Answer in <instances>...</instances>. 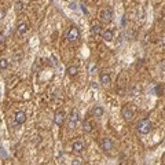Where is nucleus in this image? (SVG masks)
Returning <instances> with one entry per match:
<instances>
[{
  "label": "nucleus",
  "instance_id": "1",
  "mask_svg": "<svg viewBox=\"0 0 165 165\" xmlns=\"http://www.w3.org/2000/svg\"><path fill=\"white\" fill-rule=\"evenodd\" d=\"M136 127H138V131H139L140 134L146 135V134H149L150 131H151V128H153V124H151L150 120L143 119V120H140L139 123H138Z\"/></svg>",
  "mask_w": 165,
  "mask_h": 165
},
{
  "label": "nucleus",
  "instance_id": "2",
  "mask_svg": "<svg viewBox=\"0 0 165 165\" xmlns=\"http://www.w3.org/2000/svg\"><path fill=\"white\" fill-rule=\"evenodd\" d=\"M101 19L105 21V22H110L113 19V10L110 7H106L101 11Z\"/></svg>",
  "mask_w": 165,
  "mask_h": 165
},
{
  "label": "nucleus",
  "instance_id": "3",
  "mask_svg": "<svg viewBox=\"0 0 165 165\" xmlns=\"http://www.w3.org/2000/svg\"><path fill=\"white\" fill-rule=\"evenodd\" d=\"M78 120H80V116H78L77 112H72L70 116H69V121H67V127L70 129L76 128V125H77Z\"/></svg>",
  "mask_w": 165,
  "mask_h": 165
},
{
  "label": "nucleus",
  "instance_id": "4",
  "mask_svg": "<svg viewBox=\"0 0 165 165\" xmlns=\"http://www.w3.org/2000/svg\"><path fill=\"white\" fill-rule=\"evenodd\" d=\"M78 36H80L78 29L76 28V26H72V28L69 29V32H67V40L69 41H76L78 39Z\"/></svg>",
  "mask_w": 165,
  "mask_h": 165
},
{
  "label": "nucleus",
  "instance_id": "5",
  "mask_svg": "<svg viewBox=\"0 0 165 165\" xmlns=\"http://www.w3.org/2000/svg\"><path fill=\"white\" fill-rule=\"evenodd\" d=\"M121 116H123V119L124 120H127V121H131V120L134 119V110L132 109H129V107H123V110H121Z\"/></svg>",
  "mask_w": 165,
  "mask_h": 165
},
{
  "label": "nucleus",
  "instance_id": "6",
  "mask_svg": "<svg viewBox=\"0 0 165 165\" xmlns=\"http://www.w3.org/2000/svg\"><path fill=\"white\" fill-rule=\"evenodd\" d=\"M14 121H15L17 125H21V124H24L26 121V114L25 112H21V110H18L15 113V116H14Z\"/></svg>",
  "mask_w": 165,
  "mask_h": 165
},
{
  "label": "nucleus",
  "instance_id": "7",
  "mask_svg": "<svg viewBox=\"0 0 165 165\" xmlns=\"http://www.w3.org/2000/svg\"><path fill=\"white\" fill-rule=\"evenodd\" d=\"M65 121V112L63 110H58L55 116H54V123L57 124V125H62Z\"/></svg>",
  "mask_w": 165,
  "mask_h": 165
},
{
  "label": "nucleus",
  "instance_id": "8",
  "mask_svg": "<svg viewBox=\"0 0 165 165\" xmlns=\"http://www.w3.org/2000/svg\"><path fill=\"white\" fill-rule=\"evenodd\" d=\"M101 144H102V149L105 151H110V150L113 149V140L110 139V138H103Z\"/></svg>",
  "mask_w": 165,
  "mask_h": 165
},
{
  "label": "nucleus",
  "instance_id": "9",
  "mask_svg": "<svg viewBox=\"0 0 165 165\" xmlns=\"http://www.w3.org/2000/svg\"><path fill=\"white\" fill-rule=\"evenodd\" d=\"M84 147H85V144H84L82 140H74L72 144L73 151H76V153H81L82 150H84Z\"/></svg>",
  "mask_w": 165,
  "mask_h": 165
},
{
  "label": "nucleus",
  "instance_id": "10",
  "mask_svg": "<svg viewBox=\"0 0 165 165\" xmlns=\"http://www.w3.org/2000/svg\"><path fill=\"white\" fill-rule=\"evenodd\" d=\"M28 29H29V25H28L26 22H21L19 25L17 26V32H18L19 35H25L26 32H28Z\"/></svg>",
  "mask_w": 165,
  "mask_h": 165
},
{
  "label": "nucleus",
  "instance_id": "11",
  "mask_svg": "<svg viewBox=\"0 0 165 165\" xmlns=\"http://www.w3.org/2000/svg\"><path fill=\"white\" fill-rule=\"evenodd\" d=\"M99 80H101V82H102L103 85H106V84H109L110 82V74L109 73H101V76H99Z\"/></svg>",
  "mask_w": 165,
  "mask_h": 165
},
{
  "label": "nucleus",
  "instance_id": "12",
  "mask_svg": "<svg viewBox=\"0 0 165 165\" xmlns=\"http://www.w3.org/2000/svg\"><path fill=\"white\" fill-rule=\"evenodd\" d=\"M103 107L102 106H95V107L92 109V116L94 117H102L103 116Z\"/></svg>",
  "mask_w": 165,
  "mask_h": 165
},
{
  "label": "nucleus",
  "instance_id": "13",
  "mask_svg": "<svg viewBox=\"0 0 165 165\" xmlns=\"http://www.w3.org/2000/svg\"><path fill=\"white\" fill-rule=\"evenodd\" d=\"M92 129H94V125L91 124V121H84V123H82V131H84V132L89 134Z\"/></svg>",
  "mask_w": 165,
  "mask_h": 165
},
{
  "label": "nucleus",
  "instance_id": "14",
  "mask_svg": "<svg viewBox=\"0 0 165 165\" xmlns=\"http://www.w3.org/2000/svg\"><path fill=\"white\" fill-rule=\"evenodd\" d=\"M91 33H92L94 36H98V35H101V33H102V26L98 25V24L92 25V28H91Z\"/></svg>",
  "mask_w": 165,
  "mask_h": 165
},
{
  "label": "nucleus",
  "instance_id": "15",
  "mask_svg": "<svg viewBox=\"0 0 165 165\" xmlns=\"http://www.w3.org/2000/svg\"><path fill=\"white\" fill-rule=\"evenodd\" d=\"M102 36H103V40L112 41V40H113V32L110 31V29H107V31L102 32Z\"/></svg>",
  "mask_w": 165,
  "mask_h": 165
},
{
  "label": "nucleus",
  "instance_id": "16",
  "mask_svg": "<svg viewBox=\"0 0 165 165\" xmlns=\"http://www.w3.org/2000/svg\"><path fill=\"white\" fill-rule=\"evenodd\" d=\"M77 73H78V67L77 66H69L67 67V74L70 76V77H74V76H77Z\"/></svg>",
  "mask_w": 165,
  "mask_h": 165
},
{
  "label": "nucleus",
  "instance_id": "17",
  "mask_svg": "<svg viewBox=\"0 0 165 165\" xmlns=\"http://www.w3.org/2000/svg\"><path fill=\"white\" fill-rule=\"evenodd\" d=\"M7 67H8V59L0 58V69H1V70H6Z\"/></svg>",
  "mask_w": 165,
  "mask_h": 165
},
{
  "label": "nucleus",
  "instance_id": "18",
  "mask_svg": "<svg viewBox=\"0 0 165 165\" xmlns=\"http://www.w3.org/2000/svg\"><path fill=\"white\" fill-rule=\"evenodd\" d=\"M22 8H24V4H22L21 1H17L15 6H14V10H15V12H21Z\"/></svg>",
  "mask_w": 165,
  "mask_h": 165
},
{
  "label": "nucleus",
  "instance_id": "19",
  "mask_svg": "<svg viewBox=\"0 0 165 165\" xmlns=\"http://www.w3.org/2000/svg\"><path fill=\"white\" fill-rule=\"evenodd\" d=\"M6 17V10H3V8H0V21Z\"/></svg>",
  "mask_w": 165,
  "mask_h": 165
},
{
  "label": "nucleus",
  "instance_id": "20",
  "mask_svg": "<svg viewBox=\"0 0 165 165\" xmlns=\"http://www.w3.org/2000/svg\"><path fill=\"white\" fill-rule=\"evenodd\" d=\"M160 44H161V46H164V47H165V35H162V36H161V39H160Z\"/></svg>",
  "mask_w": 165,
  "mask_h": 165
},
{
  "label": "nucleus",
  "instance_id": "21",
  "mask_svg": "<svg viewBox=\"0 0 165 165\" xmlns=\"http://www.w3.org/2000/svg\"><path fill=\"white\" fill-rule=\"evenodd\" d=\"M155 95H161V87H160V85H157V87H155Z\"/></svg>",
  "mask_w": 165,
  "mask_h": 165
},
{
  "label": "nucleus",
  "instance_id": "22",
  "mask_svg": "<svg viewBox=\"0 0 165 165\" xmlns=\"http://www.w3.org/2000/svg\"><path fill=\"white\" fill-rule=\"evenodd\" d=\"M72 165H81V162H80V160H74L72 162Z\"/></svg>",
  "mask_w": 165,
  "mask_h": 165
},
{
  "label": "nucleus",
  "instance_id": "23",
  "mask_svg": "<svg viewBox=\"0 0 165 165\" xmlns=\"http://www.w3.org/2000/svg\"><path fill=\"white\" fill-rule=\"evenodd\" d=\"M81 10H82V11H84V12H85V14H87V12H88V11H87V10H85V7H84V6H81Z\"/></svg>",
  "mask_w": 165,
  "mask_h": 165
},
{
  "label": "nucleus",
  "instance_id": "24",
  "mask_svg": "<svg viewBox=\"0 0 165 165\" xmlns=\"http://www.w3.org/2000/svg\"><path fill=\"white\" fill-rule=\"evenodd\" d=\"M164 117H165V112H164Z\"/></svg>",
  "mask_w": 165,
  "mask_h": 165
}]
</instances>
